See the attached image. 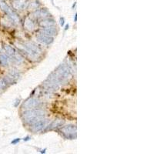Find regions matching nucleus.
Returning <instances> with one entry per match:
<instances>
[{
    "instance_id": "1",
    "label": "nucleus",
    "mask_w": 154,
    "mask_h": 154,
    "mask_svg": "<svg viewBox=\"0 0 154 154\" xmlns=\"http://www.w3.org/2000/svg\"><path fill=\"white\" fill-rule=\"evenodd\" d=\"M53 76L56 78V80L60 82V84L68 80L71 77V71L66 65H61L60 67H58L56 72L53 73Z\"/></svg>"
},
{
    "instance_id": "2",
    "label": "nucleus",
    "mask_w": 154,
    "mask_h": 154,
    "mask_svg": "<svg viewBox=\"0 0 154 154\" xmlns=\"http://www.w3.org/2000/svg\"><path fill=\"white\" fill-rule=\"evenodd\" d=\"M20 48H22L23 50L32 58H38L42 53L41 49L33 43L25 44L23 46H20Z\"/></svg>"
},
{
    "instance_id": "3",
    "label": "nucleus",
    "mask_w": 154,
    "mask_h": 154,
    "mask_svg": "<svg viewBox=\"0 0 154 154\" xmlns=\"http://www.w3.org/2000/svg\"><path fill=\"white\" fill-rule=\"evenodd\" d=\"M0 8L2 9L3 12H5L8 15L12 21L14 22L15 23H19V18L17 16L16 12L11 9V7L5 2V0H0Z\"/></svg>"
},
{
    "instance_id": "4",
    "label": "nucleus",
    "mask_w": 154,
    "mask_h": 154,
    "mask_svg": "<svg viewBox=\"0 0 154 154\" xmlns=\"http://www.w3.org/2000/svg\"><path fill=\"white\" fill-rule=\"evenodd\" d=\"M45 114V111L40 109H28L27 111L23 113V117L24 119L26 121V123H28L29 121L31 119H35V118L38 117V116H42Z\"/></svg>"
},
{
    "instance_id": "5",
    "label": "nucleus",
    "mask_w": 154,
    "mask_h": 154,
    "mask_svg": "<svg viewBox=\"0 0 154 154\" xmlns=\"http://www.w3.org/2000/svg\"><path fill=\"white\" fill-rule=\"evenodd\" d=\"M4 49H5V52L7 53V54L9 55L12 59L16 60V62H18V63H22V62L23 61V58L22 57L20 53H18L14 48H12V46H9V45H5V46H4Z\"/></svg>"
},
{
    "instance_id": "6",
    "label": "nucleus",
    "mask_w": 154,
    "mask_h": 154,
    "mask_svg": "<svg viewBox=\"0 0 154 154\" xmlns=\"http://www.w3.org/2000/svg\"><path fill=\"white\" fill-rule=\"evenodd\" d=\"M41 105H42V103L38 99L30 98L23 103V109H33L38 108Z\"/></svg>"
},
{
    "instance_id": "7",
    "label": "nucleus",
    "mask_w": 154,
    "mask_h": 154,
    "mask_svg": "<svg viewBox=\"0 0 154 154\" xmlns=\"http://www.w3.org/2000/svg\"><path fill=\"white\" fill-rule=\"evenodd\" d=\"M61 132L64 134L67 138L73 139L76 136V127L75 126L69 125V126H64L61 129Z\"/></svg>"
},
{
    "instance_id": "8",
    "label": "nucleus",
    "mask_w": 154,
    "mask_h": 154,
    "mask_svg": "<svg viewBox=\"0 0 154 154\" xmlns=\"http://www.w3.org/2000/svg\"><path fill=\"white\" fill-rule=\"evenodd\" d=\"M12 8L16 10H23L29 5L28 0H13L12 2Z\"/></svg>"
},
{
    "instance_id": "9",
    "label": "nucleus",
    "mask_w": 154,
    "mask_h": 154,
    "mask_svg": "<svg viewBox=\"0 0 154 154\" xmlns=\"http://www.w3.org/2000/svg\"><path fill=\"white\" fill-rule=\"evenodd\" d=\"M47 124V120L45 119L44 118L39 119L37 122H35V123L32 124V130L33 132H38L42 130L45 126Z\"/></svg>"
},
{
    "instance_id": "10",
    "label": "nucleus",
    "mask_w": 154,
    "mask_h": 154,
    "mask_svg": "<svg viewBox=\"0 0 154 154\" xmlns=\"http://www.w3.org/2000/svg\"><path fill=\"white\" fill-rule=\"evenodd\" d=\"M37 39H38L40 42H42V43L43 44H46V45H49V44L52 43L53 41V37L44 35L42 32H41V33L37 36Z\"/></svg>"
},
{
    "instance_id": "11",
    "label": "nucleus",
    "mask_w": 154,
    "mask_h": 154,
    "mask_svg": "<svg viewBox=\"0 0 154 154\" xmlns=\"http://www.w3.org/2000/svg\"><path fill=\"white\" fill-rule=\"evenodd\" d=\"M24 27L29 31H32L35 29V23L29 17H26L24 21Z\"/></svg>"
},
{
    "instance_id": "12",
    "label": "nucleus",
    "mask_w": 154,
    "mask_h": 154,
    "mask_svg": "<svg viewBox=\"0 0 154 154\" xmlns=\"http://www.w3.org/2000/svg\"><path fill=\"white\" fill-rule=\"evenodd\" d=\"M44 35H48V36L53 37L54 35H56V30L54 27L53 26H49V27H45L44 29L42 32Z\"/></svg>"
},
{
    "instance_id": "13",
    "label": "nucleus",
    "mask_w": 154,
    "mask_h": 154,
    "mask_svg": "<svg viewBox=\"0 0 154 154\" xmlns=\"http://www.w3.org/2000/svg\"><path fill=\"white\" fill-rule=\"evenodd\" d=\"M33 15L35 18H46L49 16V13L46 9H38L34 12Z\"/></svg>"
},
{
    "instance_id": "14",
    "label": "nucleus",
    "mask_w": 154,
    "mask_h": 154,
    "mask_svg": "<svg viewBox=\"0 0 154 154\" xmlns=\"http://www.w3.org/2000/svg\"><path fill=\"white\" fill-rule=\"evenodd\" d=\"M55 24V21L53 19H46V20H43L40 23V26L43 28L45 27H49V26H53V25Z\"/></svg>"
},
{
    "instance_id": "15",
    "label": "nucleus",
    "mask_w": 154,
    "mask_h": 154,
    "mask_svg": "<svg viewBox=\"0 0 154 154\" xmlns=\"http://www.w3.org/2000/svg\"><path fill=\"white\" fill-rule=\"evenodd\" d=\"M19 73L17 70L12 69L9 71V77H8V78L10 79H16L19 78Z\"/></svg>"
},
{
    "instance_id": "16",
    "label": "nucleus",
    "mask_w": 154,
    "mask_h": 154,
    "mask_svg": "<svg viewBox=\"0 0 154 154\" xmlns=\"http://www.w3.org/2000/svg\"><path fill=\"white\" fill-rule=\"evenodd\" d=\"M0 64L2 66L9 65V59L5 55H0Z\"/></svg>"
},
{
    "instance_id": "17",
    "label": "nucleus",
    "mask_w": 154,
    "mask_h": 154,
    "mask_svg": "<svg viewBox=\"0 0 154 154\" xmlns=\"http://www.w3.org/2000/svg\"><path fill=\"white\" fill-rule=\"evenodd\" d=\"M63 123H64V122H63V120H61V119H57V120H55L54 122L51 124L50 126L52 129H53V128H56L58 127V126H62Z\"/></svg>"
},
{
    "instance_id": "18",
    "label": "nucleus",
    "mask_w": 154,
    "mask_h": 154,
    "mask_svg": "<svg viewBox=\"0 0 154 154\" xmlns=\"http://www.w3.org/2000/svg\"><path fill=\"white\" fill-rule=\"evenodd\" d=\"M8 82H9V79L8 78L0 79V89H4V88L6 87Z\"/></svg>"
},
{
    "instance_id": "19",
    "label": "nucleus",
    "mask_w": 154,
    "mask_h": 154,
    "mask_svg": "<svg viewBox=\"0 0 154 154\" xmlns=\"http://www.w3.org/2000/svg\"><path fill=\"white\" fill-rule=\"evenodd\" d=\"M61 23L62 26H63V24H64V22H63V19H61V23Z\"/></svg>"
}]
</instances>
